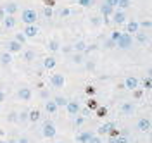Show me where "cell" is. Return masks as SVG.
<instances>
[{"label":"cell","instance_id":"56","mask_svg":"<svg viewBox=\"0 0 152 143\" xmlns=\"http://www.w3.org/2000/svg\"><path fill=\"white\" fill-rule=\"evenodd\" d=\"M59 143H62V142H59Z\"/></svg>","mask_w":152,"mask_h":143},{"label":"cell","instance_id":"26","mask_svg":"<svg viewBox=\"0 0 152 143\" xmlns=\"http://www.w3.org/2000/svg\"><path fill=\"white\" fill-rule=\"evenodd\" d=\"M54 102H56L57 109H59V107H66V104H67V100L64 98V97H56V98H54Z\"/></svg>","mask_w":152,"mask_h":143},{"label":"cell","instance_id":"17","mask_svg":"<svg viewBox=\"0 0 152 143\" xmlns=\"http://www.w3.org/2000/svg\"><path fill=\"white\" fill-rule=\"evenodd\" d=\"M138 29H140V26H138V23H137V21L132 19V21H128V23H126V31H128V35H130V33L135 35Z\"/></svg>","mask_w":152,"mask_h":143},{"label":"cell","instance_id":"16","mask_svg":"<svg viewBox=\"0 0 152 143\" xmlns=\"http://www.w3.org/2000/svg\"><path fill=\"white\" fill-rule=\"evenodd\" d=\"M135 36H137V41H138V43H142V45L149 43V35H147L145 31H140V29H138V31L135 33Z\"/></svg>","mask_w":152,"mask_h":143},{"label":"cell","instance_id":"3","mask_svg":"<svg viewBox=\"0 0 152 143\" xmlns=\"http://www.w3.org/2000/svg\"><path fill=\"white\" fill-rule=\"evenodd\" d=\"M42 134L45 136V138H48V140H52V138H56V134H57V129H56V126L52 123H45L43 124V129H42Z\"/></svg>","mask_w":152,"mask_h":143},{"label":"cell","instance_id":"14","mask_svg":"<svg viewBox=\"0 0 152 143\" xmlns=\"http://www.w3.org/2000/svg\"><path fill=\"white\" fill-rule=\"evenodd\" d=\"M2 21H4V28H5V29H12L14 26H16V23H18L14 16H5Z\"/></svg>","mask_w":152,"mask_h":143},{"label":"cell","instance_id":"45","mask_svg":"<svg viewBox=\"0 0 152 143\" xmlns=\"http://www.w3.org/2000/svg\"><path fill=\"white\" fill-rule=\"evenodd\" d=\"M107 134H111V138H118V136H119V131L114 128V129H111V131H109Z\"/></svg>","mask_w":152,"mask_h":143},{"label":"cell","instance_id":"53","mask_svg":"<svg viewBox=\"0 0 152 143\" xmlns=\"http://www.w3.org/2000/svg\"><path fill=\"white\" fill-rule=\"evenodd\" d=\"M4 100H5V93H4V91H2V90H0V104H2V102H4Z\"/></svg>","mask_w":152,"mask_h":143},{"label":"cell","instance_id":"44","mask_svg":"<svg viewBox=\"0 0 152 143\" xmlns=\"http://www.w3.org/2000/svg\"><path fill=\"white\" fill-rule=\"evenodd\" d=\"M92 24H94V26L102 24V17H92Z\"/></svg>","mask_w":152,"mask_h":143},{"label":"cell","instance_id":"37","mask_svg":"<svg viewBox=\"0 0 152 143\" xmlns=\"http://www.w3.org/2000/svg\"><path fill=\"white\" fill-rule=\"evenodd\" d=\"M104 47H105V48H114V47H116V41H113L111 38H109V40H105Z\"/></svg>","mask_w":152,"mask_h":143},{"label":"cell","instance_id":"33","mask_svg":"<svg viewBox=\"0 0 152 143\" xmlns=\"http://www.w3.org/2000/svg\"><path fill=\"white\" fill-rule=\"evenodd\" d=\"M16 41H18V43H21V45H23V43H24V41H26V36H24V35H23V33H18V35H16Z\"/></svg>","mask_w":152,"mask_h":143},{"label":"cell","instance_id":"1","mask_svg":"<svg viewBox=\"0 0 152 143\" xmlns=\"http://www.w3.org/2000/svg\"><path fill=\"white\" fill-rule=\"evenodd\" d=\"M37 19H38V14H37V10H33V9H26V10H23V14H21V21H23L26 26L35 24Z\"/></svg>","mask_w":152,"mask_h":143},{"label":"cell","instance_id":"39","mask_svg":"<svg viewBox=\"0 0 152 143\" xmlns=\"http://www.w3.org/2000/svg\"><path fill=\"white\" fill-rule=\"evenodd\" d=\"M88 143H104L102 142V138H100V136H92V138H90V140H88Z\"/></svg>","mask_w":152,"mask_h":143},{"label":"cell","instance_id":"15","mask_svg":"<svg viewBox=\"0 0 152 143\" xmlns=\"http://www.w3.org/2000/svg\"><path fill=\"white\" fill-rule=\"evenodd\" d=\"M94 136V133L92 131H83V133H80L78 136H76V142L78 143H88V140Z\"/></svg>","mask_w":152,"mask_h":143},{"label":"cell","instance_id":"28","mask_svg":"<svg viewBox=\"0 0 152 143\" xmlns=\"http://www.w3.org/2000/svg\"><path fill=\"white\" fill-rule=\"evenodd\" d=\"M111 143H130L128 136H118V138H111Z\"/></svg>","mask_w":152,"mask_h":143},{"label":"cell","instance_id":"6","mask_svg":"<svg viewBox=\"0 0 152 143\" xmlns=\"http://www.w3.org/2000/svg\"><path fill=\"white\" fill-rule=\"evenodd\" d=\"M66 110H67V114L69 115H76L78 112H80V104H78L76 100H67Z\"/></svg>","mask_w":152,"mask_h":143},{"label":"cell","instance_id":"40","mask_svg":"<svg viewBox=\"0 0 152 143\" xmlns=\"http://www.w3.org/2000/svg\"><path fill=\"white\" fill-rule=\"evenodd\" d=\"M18 119L21 121V123H24V121H28V112H21V114H18Z\"/></svg>","mask_w":152,"mask_h":143},{"label":"cell","instance_id":"10","mask_svg":"<svg viewBox=\"0 0 152 143\" xmlns=\"http://www.w3.org/2000/svg\"><path fill=\"white\" fill-rule=\"evenodd\" d=\"M124 88H126V90H132V91L137 90V88H138V79L135 76H128L124 79Z\"/></svg>","mask_w":152,"mask_h":143},{"label":"cell","instance_id":"12","mask_svg":"<svg viewBox=\"0 0 152 143\" xmlns=\"http://www.w3.org/2000/svg\"><path fill=\"white\" fill-rule=\"evenodd\" d=\"M114 128H116V124L114 123H104L102 126L97 128V133H99V136H100V134H107L111 129H114Z\"/></svg>","mask_w":152,"mask_h":143},{"label":"cell","instance_id":"57","mask_svg":"<svg viewBox=\"0 0 152 143\" xmlns=\"http://www.w3.org/2000/svg\"><path fill=\"white\" fill-rule=\"evenodd\" d=\"M76 2H78V0H76Z\"/></svg>","mask_w":152,"mask_h":143},{"label":"cell","instance_id":"35","mask_svg":"<svg viewBox=\"0 0 152 143\" xmlns=\"http://www.w3.org/2000/svg\"><path fill=\"white\" fill-rule=\"evenodd\" d=\"M52 14H54L52 7H45V9H43V16H45V17H48V19H50V17H52Z\"/></svg>","mask_w":152,"mask_h":143},{"label":"cell","instance_id":"7","mask_svg":"<svg viewBox=\"0 0 152 143\" xmlns=\"http://www.w3.org/2000/svg\"><path fill=\"white\" fill-rule=\"evenodd\" d=\"M119 110H121L123 115H133L135 114V105H133L132 102H123L121 107H119Z\"/></svg>","mask_w":152,"mask_h":143},{"label":"cell","instance_id":"24","mask_svg":"<svg viewBox=\"0 0 152 143\" xmlns=\"http://www.w3.org/2000/svg\"><path fill=\"white\" fill-rule=\"evenodd\" d=\"M48 50H50V52H57V50H59V47H61V45H59V41H57V40H50V41H48Z\"/></svg>","mask_w":152,"mask_h":143},{"label":"cell","instance_id":"25","mask_svg":"<svg viewBox=\"0 0 152 143\" xmlns=\"http://www.w3.org/2000/svg\"><path fill=\"white\" fill-rule=\"evenodd\" d=\"M85 48H86L85 41H76L75 45H73V50H75V52H83Z\"/></svg>","mask_w":152,"mask_h":143},{"label":"cell","instance_id":"27","mask_svg":"<svg viewBox=\"0 0 152 143\" xmlns=\"http://www.w3.org/2000/svg\"><path fill=\"white\" fill-rule=\"evenodd\" d=\"M23 57H24L26 62H31V60H35V52H33V50H26Z\"/></svg>","mask_w":152,"mask_h":143},{"label":"cell","instance_id":"48","mask_svg":"<svg viewBox=\"0 0 152 143\" xmlns=\"http://www.w3.org/2000/svg\"><path fill=\"white\" fill-rule=\"evenodd\" d=\"M94 50H95V47H94V45H90V47L86 45V48L83 50V52H85V54H90V52H94Z\"/></svg>","mask_w":152,"mask_h":143},{"label":"cell","instance_id":"47","mask_svg":"<svg viewBox=\"0 0 152 143\" xmlns=\"http://www.w3.org/2000/svg\"><path fill=\"white\" fill-rule=\"evenodd\" d=\"M133 91H135V93H133V95H135V98H140V97L143 95L142 90H133Z\"/></svg>","mask_w":152,"mask_h":143},{"label":"cell","instance_id":"52","mask_svg":"<svg viewBox=\"0 0 152 143\" xmlns=\"http://www.w3.org/2000/svg\"><path fill=\"white\" fill-rule=\"evenodd\" d=\"M45 5L47 7H54V0H45Z\"/></svg>","mask_w":152,"mask_h":143},{"label":"cell","instance_id":"50","mask_svg":"<svg viewBox=\"0 0 152 143\" xmlns=\"http://www.w3.org/2000/svg\"><path fill=\"white\" fill-rule=\"evenodd\" d=\"M5 17V10H4V7H0V21Z\"/></svg>","mask_w":152,"mask_h":143},{"label":"cell","instance_id":"34","mask_svg":"<svg viewBox=\"0 0 152 143\" xmlns=\"http://www.w3.org/2000/svg\"><path fill=\"white\" fill-rule=\"evenodd\" d=\"M71 14H73V10H71V9H62L61 12H59V16H61V17H67V16H71Z\"/></svg>","mask_w":152,"mask_h":143},{"label":"cell","instance_id":"2","mask_svg":"<svg viewBox=\"0 0 152 143\" xmlns=\"http://www.w3.org/2000/svg\"><path fill=\"white\" fill-rule=\"evenodd\" d=\"M132 45H133V38H132V35H128V33H121V36L116 40V47L118 48L126 50V48H130Z\"/></svg>","mask_w":152,"mask_h":143},{"label":"cell","instance_id":"8","mask_svg":"<svg viewBox=\"0 0 152 143\" xmlns=\"http://www.w3.org/2000/svg\"><path fill=\"white\" fill-rule=\"evenodd\" d=\"M18 95L21 100H24V102H29L31 100V97H33V91H31V88H26V86H23V88H19Z\"/></svg>","mask_w":152,"mask_h":143},{"label":"cell","instance_id":"36","mask_svg":"<svg viewBox=\"0 0 152 143\" xmlns=\"http://www.w3.org/2000/svg\"><path fill=\"white\" fill-rule=\"evenodd\" d=\"M78 5H81V7H90V5H92V0H78Z\"/></svg>","mask_w":152,"mask_h":143},{"label":"cell","instance_id":"23","mask_svg":"<svg viewBox=\"0 0 152 143\" xmlns=\"http://www.w3.org/2000/svg\"><path fill=\"white\" fill-rule=\"evenodd\" d=\"M0 62H2L4 66L10 64V62H12V54H9V52H4V54L0 55Z\"/></svg>","mask_w":152,"mask_h":143},{"label":"cell","instance_id":"42","mask_svg":"<svg viewBox=\"0 0 152 143\" xmlns=\"http://www.w3.org/2000/svg\"><path fill=\"white\" fill-rule=\"evenodd\" d=\"M119 36H121V31H113V33H111V40H113V41H116Z\"/></svg>","mask_w":152,"mask_h":143},{"label":"cell","instance_id":"49","mask_svg":"<svg viewBox=\"0 0 152 143\" xmlns=\"http://www.w3.org/2000/svg\"><path fill=\"white\" fill-rule=\"evenodd\" d=\"M83 123H85V117H78L76 119V126H81Z\"/></svg>","mask_w":152,"mask_h":143},{"label":"cell","instance_id":"38","mask_svg":"<svg viewBox=\"0 0 152 143\" xmlns=\"http://www.w3.org/2000/svg\"><path fill=\"white\" fill-rule=\"evenodd\" d=\"M151 86H152L151 78H145V79H143V88H145V90H151Z\"/></svg>","mask_w":152,"mask_h":143},{"label":"cell","instance_id":"5","mask_svg":"<svg viewBox=\"0 0 152 143\" xmlns=\"http://www.w3.org/2000/svg\"><path fill=\"white\" fill-rule=\"evenodd\" d=\"M151 119H147V117H142L138 123H137V129L138 131H142V133H149L151 131Z\"/></svg>","mask_w":152,"mask_h":143},{"label":"cell","instance_id":"13","mask_svg":"<svg viewBox=\"0 0 152 143\" xmlns=\"http://www.w3.org/2000/svg\"><path fill=\"white\" fill-rule=\"evenodd\" d=\"M4 10H5V16H14V14L19 10V7H18V4L10 2V4H7V5H4Z\"/></svg>","mask_w":152,"mask_h":143},{"label":"cell","instance_id":"55","mask_svg":"<svg viewBox=\"0 0 152 143\" xmlns=\"http://www.w3.org/2000/svg\"><path fill=\"white\" fill-rule=\"evenodd\" d=\"M0 143H7V142H5V140H0Z\"/></svg>","mask_w":152,"mask_h":143},{"label":"cell","instance_id":"30","mask_svg":"<svg viewBox=\"0 0 152 143\" xmlns=\"http://www.w3.org/2000/svg\"><path fill=\"white\" fill-rule=\"evenodd\" d=\"M132 5V0H118V7L119 9H126Z\"/></svg>","mask_w":152,"mask_h":143},{"label":"cell","instance_id":"22","mask_svg":"<svg viewBox=\"0 0 152 143\" xmlns=\"http://www.w3.org/2000/svg\"><path fill=\"white\" fill-rule=\"evenodd\" d=\"M38 119H40V110H38V109H33L31 112H28V121H31V123H37Z\"/></svg>","mask_w":152,"mask_h":143},{"label":"cell","instance_id":"20","mask_svg":"<svg viewBox=\"0 0 152 143\" xmlns=\"http://www.w3.org/2000/svg\"><path fill=\"white\" fill-rule=\"evenodd\" d=\"M100 14H102L104 17H109V16H113V14H114V9L104 4V5H100Z\"/></svg>","mask_w":152,"mask_h":143},{"label":"cell","instance_id":"19","mask_svg":"<svg viewBox=\"0 0 152 143\" xmlns=\"http://www.w3.org/2000/svg\"><path fill=\"white\" fill-rule=\"evenodd\" d=\"M56 66H57V60L54 57H47L45 60H43V67H45L47 71H52Z\"/></svg>","mask_w":152,"mask_h":143},{"label":"cell","instance_id":"41","mask_svg":"<svg viewBox=\"0 0 152 143\" xmlns=\"http://www.w3.org/2000/svg\"><path fill=\"white\" fill-rule=\"evenodd\" d=\"M104 4L105 5H109V7H113V9L114 7H118V0H105Z\"/></svg>","mask_w":152,"mask_h":143},{"label":"cell","instance_id":"4","mask_svg":"<svg viewBox=\"0 0 152 143\" xmlns=\"http://www.w3.org/2000/svg\"><path fill=\"white\" fill-rule=\"evenodd\" d=\"M50 85L54 86V88H64V85H66V78H64V74H52V78H50Z\"/></svg>","mask_w":152,"mask_h":143},{"label":"cell","instance_id":"32","mask_svg":"<svg viewBox=\"0 0 152 143\" xmlns=\"http://www.w3.org/2000/svg\"><path fill=\"white\" fill-rule=\"evenodd\" d=\"M138 26H142L143 29H151V26H152V23L149 19H145V21H142V23H138Z\"/></svg>","mask_w":152,"mask_h":143},{"label":"cell","instance_id":"46","mask_svg":"<svg viewBox=\"0 0 152 143\" xmlns=\"http://www.w3.org/2000/svg\"><path fill=\"white\" fill-rule=\"evenodd\" d=\"M73 60H75L76 64H81V62H83V57H81V55H80V54H76L75 57H73Z\"/></svg>","mask_w":152,"mask_h":143},{"label":"cell","instance_id":"54","mask_svg":"<svg viewBox=\"0 0 152 143\" xmlns=\"http://www.w3.org/2000/svg\"><path fill=\"white\" fill-rule=\"evenodd\" d=\"M16 115H18V114H10V115H9V121H16V119H18Z\"/></svg>","mask_w":152,"mask_h":143},{"label":"cell","instance_id":"29","mask_svg":"<svg viewBox=\"0 0 152 143\" xmlns=\"http://www.w3.org/2000/svg\"><path fill=\"white\" fill-rule=\"evenodd\" d=\"M97 107H99L97 100H95V98H90V100H88V104H86V109H88V110H95Z\"/></svg>","mask_w":152,"mask_h":143},{"label":"cell","instance_id":"51","mask_svg":"<svg viewBox=\"0 0 152 143\" xmlns=\"http://www.w3.org/2000/svg\"><path fill=\"white\" fill-rule=\"evenodd\" d=\"M18 143H29V140L26 138V136H23V138H19V142Z\"/></svg>","mask_w":152,"mask_h":143},{"label":"cell","instance_id":"21","mask_svg":"<svg viewBox=\"0 0 152 143\" xmlns=\"http://www.w3.org/2000/svg\"><path fill=\"white\" fill-rule=\"evenodd\" d=\"M45 110H47L48 114H56L57 112V105L54 100H48L47 104H45Z\"/></svg>","mask_w":152,"mask_h":143},{"label":"cell","instance_id":"43","mask_svg":"<svg viewBox=\"0 0 152 143\" xmlns=\"http://www.w3.org/2000/svg\"><path fill=\"white\" fill-rule=\"evenodd\" d=\"M85 91H86V95H90V97L95 95V88H94V86H86Z\"/></svg>","mask_w":152,"mask_h":143},{"label":"cell","instance_id":"18","mask_svg":"<svg viewBox=\"0 0 152 143\" xmlns=\"http://www.w3.org/2000/svg\"><path fill=\"white\" fill-rule=\"evenodd\" d=\"M113 21L116 23V24H123V23H126V16H124V12H121V10L114 12L113 14Z\"/></svg>","mask_w":152,"mask_h":143},{"label":"cell","instance_id":"9","mask_svg":"<svg viewBox=\"0 0 152 143\" xmlns=\"http://www.w3.org/2000/svg\"><path fill=\"white\" fill-rule=\"evenodd\" d=\"M23 50V45L21 43H18L16 40H10V41H7V52L9 54H19Z\"/></svg>","mask_w":152,"mask_h":143},{"label":"cell","instance_id":"11","mask_svg":"<svg viewBox=\"0 0 152 143\" xmlns=\"http://www.w3.org/2000/svg\"><path fill=\"white\" fill-rule=\"evenodd\" d=\"M38 33H40V29H38L35 24H31V26H26V28H24V31H23V35H24L26 38H35Z\"/></svg>","mask_w":152,"mask_h":143},{"label":"cell","instance_id":"31","mask_svg":"<svg viewBox=\"0 0 152 143\" xmlns=\"http://www.w3.org/2000/svg\"><path fill=\"white\" fill-rule=\"evenodd\" d=\"M95 110H97V117H105L107 115V109L105 107H97Z\"/></svg>","mask_w":152,"mask_h":143}]
</instances>
